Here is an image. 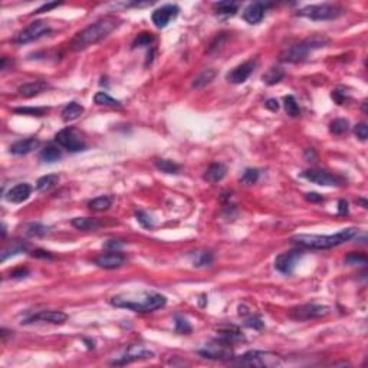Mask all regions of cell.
<instances>
[{
    "mask_svg": "<svg viewBox=\"0 0 368 368\" xmlns=\"http://www.w3.org/2000/svg\"><path fill=\"white\" fill-rule=\"evenodd\" d=\"M118 26V20L112 16H105L99 20H96L95 23L89 25L88 28L82 29L80 33H77V36L74 38V41L71 42V49L75 52L83 50L102 39H105L115 28Z\"/></svg>",
    "mask_w": 368,
    "mask_h": 368,
    "instance_id": "cell-1",
    "label": "cell"
},
{
    "mask_svg": "<svg viewBox=\"0 0 368 368\" xmlns=\"http://www.w3.org/2000/svg\"><path fill=\"white\" fill-rule=\"evenodd\" d=\"M110 304L117 308H127L134 312L148 314L165 306L167 299L160 293H140V295H115Z\"/></svg>",
    "mask_w": 368,
    "mask_h": 368,
    "instance_id": "cell-2",
    "label": "cell"
},
{
    "mask_svg": "<svg viewBox=\"0 0 368 368\" xmlns=\"http://www.w3.org/2000/svg\"><path fill=\"white\" fill-rule=\"evenodd\" d=\"M357 235V229L348 227L344 229L335 235L329 236H321V235H298L292 238V242L295 245L304 249H331L335 246L342 245L348 240H351Z\"/></svg>",
    "mask_w": 368,
    "mask_h": 368,
    "instance_id": "cell-3",
    "label": "cell"
},
{
    "mask_svg": "<svg viewBox=\"0 0 368 368\" xmlns=\"http://www.w3.org/2000/svg\"><path fill=\"white\" fill-rule=\"evenodd\" d=\"M328 39L325 36L321 35H314L305 41L299 42L298 45H293L290 48L285 49L281 53V61L282 62H290V64H298V62H304L309 53H312L317 49L325 48L328 45Z\"/></svg>",
    "mask_w": 368,
    "mask_h": 368,
    "instance_id": "cell-4",
    "label": "cell"
},
{
    "mask_svg": "<svg viewBox=\"0 0 368 368\" xmlns=\"http://www.w3.org/2000/svg\"><path fill=\"white\" fill-rule=\"evenodd\" d=\"M298 15L302 17H308L311 20H334L344 15V9L336 4H311L298 10Z\"/></svg>",
    "mask_w": 368,
    "mask_h": 368,
    "instance_id": "cell-5",
    "label": "cell"
},
{
    "mask_svg": "<svg viewBox=\"0 0 368 368\" xmlns=\"http://www.w3.org/2000/svg\"><path fill=\"white\" fill-rule=\"evenodd\" d=\"M235 363L243 367H276L281 364V357L273 352L247 351L243 355L238 357Z\"/></svg>",
    "mask_w": 368,
    "mask_h": 368,
    "instance_id": "cell-6",
    "label": "cell"
},
{
    "mask_svg": "<svg viewBox=\"0 0 368 368\" xmlns=\"http://www.w3.org/2000/svg\"><path fill=\"white\" fill-rule=\"evenodd\" d=\"M55 141L58 143V145L68 150L69 153H80V151H83L86 148L85 140L82 138L81 134L72 127L61 129L55 135Z\"/></svg>",
    "mask_w": 368,
    "mask_h": 368,
    "instance_id": "cell-7",
    "label": "cell"
},
{
    "mask_svg": "<svg viewBox=\"0 0 368 368\" xmlns=\"http://www.w3.org/2000/svg\"><path fill=\"white\" fill-rule=\"evenodd\" d=\"M199 354L208 360H220V361H226V360H232L233 358V350L232 345L224 342L220 338H216L213 341H210L208 344H206L205 348L199 350Z\"/></svg>",
    "mask_w": 368,
    "mask_h": 368,
    "instance_id": "cell-8",
    "label": "cell"
},
{
    "mask_svg": "<svg viewBox=\"0 0 368 368\" xmlns=\"http://www.w3.org/2000/svg\"><path fill=\"white\" fill-rule=\"evenodd\" d=\"M329 314V308L325 305H315V304H306L296 308H292L289 311V317L295 321H311L318 320L322 317H327Z\"/></svg>",
    "mask_w": 368,
    "mask_h": 368,
    "instance_id": "cell-9",
    "label": "cell"
},
{
    "mask_svg": "<svg viewBox=\"0 0 368 368\" xmlns=\"http://www.w3.org/2000/svg\"><path fill=\"white\" fill-rule=\"evenodd\" d=\"M49 32H50V26H49L46 22H43V20H36V22L31 23L26 29H23V31L15 38V42L19 43V45L31 43V42L41 39L42 36L48 35Z\"/></svg>",
    "mask_w": 368,
    "mask_h": 368,
    "instance_id": "cell-10",
    "label": "cell"
},
{
    "mask_svg": "<svg viewBox=\"0 0 368 368\" xmlns=\"http://www.w3.org/2000/svg\"><path fill=\"white\" fill-rule=\"evenodd\" d=\"M301 257H302V250H299V249H293V250H289L285 253H281L275 259V268L284 275H290V273H293L295 266Z\"/></svg>",
    "mask_w": 368,
    "mask_h": 368,
    "instance_id": "cell-11",
    "label": "cell"
},
{
    "mask_svg": "<svg viewBox=\"0 0 368 368\" xmlns=\"http://www.w3.org/2000/svg\"><path fill=\"white\" fill-rule=\"evenodd\" d=\"M302 177L318 186H339L341 183L336 176L328 173L327 170H320V168H308L302 173Z\"/></svg>",
    "mask_w": 368,
    "mask_h": 368,
    "instance_id": "cell-12",
    "label": "cell"
},
{
    "mask_svg": "<svg viewBox=\"0 0 368 368\" xmlns=\"http://www.w3.org/2000/svg\"><path fill=\"white\" fill-rule=\"evenodd\" d=\"M154 357V354L148 350H145L141 345H129L125 351L123 357H120L118 360L112 361L114 366H124V364H129L132 361H138V360H145V358H151Z\"/></svg>",
    "mask_w": 368,
    "mask_h": 368,
    "instance_id": "cell-13",
    "label": "cell"
},
{
    "mask_svg": "<svg viewBox=\"0 0 368 368\" xmlns=\"http://www.w3.org/2000/svg\"><path fill=\"white\" fill-rule=\"evenodd\" d=\"M180 9L178 6L176 4H165L163 7H159L157 10H154L151 19H153V23L159 28V29H163L165 28L174 17H177Z\"/></svg>",
    "mask_w": 368,
    "mask_h": 368,
    "instance_id": "cell-14",
    "label": "cell"
},
{
    "mask_svg": "<svg viewBox=\"0 0 368 368\" xmlns=\"http://www.w3.org/2000/svg\"><path fill=\"white\" fill-rule=\"evenodd\" d=\"M95 265L102 268V269H117L121 268L125 263V256L120 253L118 250H111L108 253L99 255L95 260Z\"/></svg>",
    "mask_w": 368,
    "mask_h": 368,
    "instance_id": "cell-15",
    "label": "cell"
},
{
    "mask_svg": "<svg viewBox=\"0 0 368 368\" xmlns=\"http://www.w3.org/2000/svg\"><path fill=\"white\" fill-rule=\"evenodd\" d=\"M68 320V315L62 311H41L29 318L25 320V324H31V322H36V321H41V322H49V324H64Z\"/></svg>",
    "mask_w": 368,
    "mask_h": 368,
    "instance_id": "cell-16",
    "label": "cell"
},
{
    "mask_svg": "<svg viewBox=\"0 0 368 368\" xmlns=\"http://www.w3.org/2000/svg\"><path fill=\"white\" fill-rule=\"evenodd\" d=\"M256 62L255 61H247L245 64L236 66L235 69H232L229 74H227V81L235 83V85H239V83H243V82L253 74L255 68H256Z\"/></svg>",
    "mask_w": 368,
    "mask_h": 368,
    "instance_id": "cell-17",
    "label": "cell"
},
{
    "mask_svg": "<svg viewBox=\"0 0 368 368\" xmlns=\"http://www.w3.org/2000/svg\"><path fill=\"white\" fill-rule=\"evenodd\" d=\"M269 6H271L269 3H263V1L250 3L243 12V19L250 25H257L263 19L265 12L268 10Z\"/></svg>",
    "mask_w": 368,
    "mask_h": 368,
    "instance_id": "cell-18",
    "label": "cell"
},
{
    "mask_svg": "<svg viewBox=\"0 0 368 368\" xmlns=\"http://www.w3.org/2000/svg\"><path fill=\"white\" fill-rule=\"evenodd\" d=\"M31 193H32V186L28 183H20V184H16L15 187H12L6 193V200L10 203L19 205V203H23L25 200H28Z\"/></svg>",
    "mask_w": 368,
    "mask_h": 368,
    "instance_id": "cell-19",
    "label": "cell"
},
{
    "mask_svg": "<svg viewBox=\"0 0 368 368\" xmlns=\"http://www.w3.org/2000/svg\"><path fill=\"white\" fill-rule=\"evenodd\" d=\"M39 145H41L39 140H36V138H28V140H22V141H17V143L12 144L10 153L13 156H26V154L32 153L33 150H36Z\"/></svg>",
    "mask_w": 368,
    "mask_h": 368,
    "instance_id": "cell-20",
    "label": "cell"
},
{
    "mask_svg": "<svg viewBox=\"0 0 368 368\" xmlns=\"http://www.w3.org/2000/svg\"><path fill=\"white\" fill-rule=\"evenodd\" d=\"M49 88V85L45 81H32L28 82V83H23L19 86L17 92L25 96V98H32V96H36L42 94L43 91H46Z\"/></svg>",
    "mask_w": 368,
    "mask_h": 368,
    "instance_id": "cell-21",
    "label": "cell"
},
{
    "mask_svg": "<svg viewBox=\"0 0 368 368\" xmlns=\"http://www.w3.org/2000/svg\"><path fill=\"white\" fill-rule=\"evenodd\" d=\"M226 173H227V168H226L224 164L214 163L206 170L203 177H205L206 181H208L211 184H216V183H219V181H222L224 178Z\"/></svg>",
    "mask_w": 368,
    "mask_h": 368,
    "instance_id": "cell-22",
    "label": "cell"
},
{
    "mask_svg": "<svg viewBox=\"0 0 368 368\" xmlns=\"http://www.w3.org/2000/svg\"><path fill=\"white\" fill-rule=\"evenodd\" d=\"M220 339H223L224 342L233 345V344H238V342H243L245 341V336L243 334L235 327H223L219 328V336Z\"/></svg>",
    "mask_w": 368,
    "mask_h": 368,
    "instance_id": "cell-23",
    "label": "cell"
},
{
    "mask_svg": "<svg viewBox=\"0 0 368 368\" xmlns=\"http://www.w3.org/2000/svg\"><path fill=\"white\" fill-rule=\"evenodd\" d=\"M82 114H83V107L78 102H69L64 110H62V118L64 121L69 123V121H74L77 118H80Z\"/></svg>",
    "mask_w": 368,
    "mask_h": 368,
    "instance_id": "cell-24",
    "label": "cell"
},
{
    "mask_svg": "<svg viewBox=\"0 0 368 368\" xmlns=\"http://www.w3.org/2000/svg\"><path fill=\"white\" fill-rule=\"evenodd\" d=\"M72 226L78 230H95L99 227V222L92 217H77L72 220Z\"/></svg>",
    "mask_w": 368,
    "mask_h": 368,
    "instance_id": "cell-25",
    "label": "cell"
},
{
    "mask_svg": "<svg viewBox=\"0 0 368 368\" xmlns=\"http://www.w3.org/2000/svg\"><path fill=\"white\" fill-rule=\"evenodd\" d=\"M62 159V151L59 147L55 145H46L41 153V160L45 163H55Z\"/></svg>",
    "mask_w": 368,
    "mask_h": 368,
    "instance_id": "cell-26",
    "label": "cell"
},
{
    "mask_svg": "<svg viewBox=\"0 0 368 368\" xmlns=\"http://www.w3.org/2000/svg\"><path fill=\"white\" fill-rule=\"evenodd\" d=\"M58 181H59L58 174H46L36 181V189L39 192H48L52 187H55L58 184Z\"/></svg>",
    "mask_w": 368,
    "mask_h": 368,
    "instance_id": "cell-27",
    "label": "cell"
},
{
    "mask_svg": "<svg viewBox=\"0 0 368 368\" xmlns=\"http://www.w3.org/2000/svg\"><path fill=\"white\" fill-rule=\"evenodd\" d=\"M285 78V71L282 68H271L263 77L262 80L268 85H276Z\"/></svg>",
    "mask_w": 368,
    "mask_h": 368,
    "instance_id": "cell-28",
    "label": "cell"
},
{
    "mask_svg": "<svg viewBox=\"0 0 368 368\" xmlns=\"http://www.w3.org/2000/svg\"><path fill=\"white\" fill-rule=\"evenodd\" d=\"M214 9L217 10L219 15L233 16L239 9V3H236V1H219V3H214Z\"/></svg>",
    "mask_w": 368,
    "mask_h": 368,
    "instance_id": "cell-29",
    "label": "cell"
},
{
    "mask_svg": "<svg viewBox=\"0 0 368 368\" xmlns=\"http://www.w3.org/2000/svg\"><path fill=\"white\" fill-rule=\"evenodd\" d=\"M112 205V199L110 196H101V197H96L94 200H91L88 203V207L91 210H95V211H104V210H108Z\"/></svg>",
    "mask_w": 368,
    "mask_h": 368,
    "instance_id": "cell-30",
    "label": "cell"
},
{
    "mask_svg": "<svg viewBox=\"0 0 368 368\" xmlns=\"http://www.w3.org/2000/svg\"><path fill=\"white\" fill-rule=\"evenodd\" d=\"M94 101L95 104L98 105H105V107H117V108H121V102L114 99L111 95H108L107 92H96L95 96H94Z\"/></svg>",
    "mask_w": 368,
    "mask_h": 368,
    "instance_id": "cell-31",
    "label": "cell"
},
{
    "mask_svg": "<svg viewBox=\"0 0 368 368\" xmlns=\"http://www.w3.org/2000/svg\"><path fill=\"white\" fill-rule=\"evenodd\" d=\"M192 260H193V265L197 266V268L210 266L211 262H213V253H210V252H196V253L192 255Z\"/></svg>",
    "mask_w": 368,
    "mask_h": 368,
    "instance_id": "cell-32",
    "label": "cell"
},
{
    "mask_svg": "<svg viewBox=\"0 0 368 368\" xmlns=\"http://www.w3.org/2000/svg\"><path fill=\"white\" fill-rule=\"evenodd\" d=\"M214 77H216V71L214 69H206L203 71L202 74H199L196 78H194V81H193V88H203L206 86L207 83H210V82L214 80Z\"/></svg>",
    "mask_w": 368,
    "mask_h": 368,
    "instance_id": "cell-33",
    "label": "cell"
},
{
    "mask_svg": "<svg viewBox=\"0 0 368 368\" xmlns=\"http://www.w3.org/2000/svg\"><path fill=\"white\" fill-rule=\"evenodd\" d=\"M25 250H28V245H26V243H22V242H15V243H12V246L6 247V249L3 250L0 260H1V262H4L7 257L15 256V255H19V253H22V252H25Z\"/></svg>",
    "mask_w": 368,
    "mask_h": 368,
    "instance_id": "cell-34",
    "label": "cell"
},
{
    "mask_svg": "<svg viewBox=\"0 0 368 368\" xmlns=\"http://www.w3.org/2000/svg\"><path fill=\"white\" fill-rule=\"evenodd\" d=\"M49 232H50L49 227L45 224H41V223H31L26 227V235L31 238H43V236L49 235Z\"/></svg>",
    "mask_w": 368,
    "mask_h": 368,
    "instance_id": "cell-35",
    "label": "cell"
},
{
    "mask_svg": "<svg viewBox=\"0 0 368 368\" xmlns=\"http://www.w3.org/2000/svg\"><path fill=\"white\" fill-rule=\"evenodd\" d=\"M348 129H350V123L345 118H338V120H334L332 123L329 124V131L334 135H342Z\"/></svg>",
    "mask_w": 368,
    "mask_h": 368,
    "instance_id": "cell-36",
    "label": "cell"
},
{
    "mask_svg": "<svg viewBox=\"0 0 368 368\" xmlns=\"http://www.w3.org/2000/svg\"><path fill=\"white\" fill-rule=\"evenodd\" d=\"M260 171L257 168H246L240 177V183L245 186H253L259 180Z\"/></svg>",
    "mask_w": 368,
    "mask_h": 368,
    "instance_id": "cell-37",
    "label": "cell"
},
{
    "mask_svg": "<svg viewBox=\"0 0 368 368\" xmlns=\"http://www.w3.org/2000/svg\"><path fill=\"white\" fill-rule=\"evenodd\" d=\"M156 167L165 174H177L180 171V165L171 160H157Z\"/></svg>",
    "mask_w": 368,
    "mask_h": 368,
    "instance_id": "cell-38",
    "label": "cell"
},
{
    "mask_svg": "<svg viewBox=\"0 0 368 368\" xmlns=\"http://www.w3.org/2000/svg\"><path fill=\"white\" fill-rule=\"evenodd\" d=\"M285 111L289 117L292 118H296L301 115V110H299V105L296 102V99L292 96V95H288L285 96Z\"/></svg>",
    "mask_w": 368,
    "mask_h": 368,
    "instance_id": "cell-39",
    "label": "cell"
},
{
    "mask_svg": "<svg viewBox=\"0 0 368 368\" xmlns=\"http://www.w3.org/2000/svg\"><path fill=\"white\" fill-rule=\"evenodd\" d=\"M368 259L364 253L354 252V253H350L348 256H345V263H348L351 266H354V265H366Z\"/></svg>",
    "mask_w": 368,
    "mask_h": 368,
    "instance_id": "cell-40",
    "label": "cell"
},
{
    "mask_svg": "<svg viewBox=\"0 0 368 368\" xmlns=\"http://www.w3.org/2000/svg\"><path fill=\"white\" fill-rule=\"evenodd\" d=\"M154 42V36L153 33H148V32H144V33H140L135 41L132 43L134 48H143V46H150L151 43Z\"/></svg>",
    "mask_w": 368,
    "mask_h": 368,
    "instance_id": "cell-41",
    "label": "cell"
},
{
    "mask_svg": "<svg viewBox=\"0 0 368 368\" xmlns=\"http://www.w3.org/2000/svg\"><path fill=\"white\" fill-rule=\"evenodd\" d=\"M48 110L46 108H31V107H25V108H15L16 114H23V115H33V117H42Z\"/></svg>",
    "mask_w": 368,
    "mask_h": 368,
    "instance_id": "cell-42",
    "label": "cell"
},
{
    "mask_svg": "<svg viewBox=\"0 0 368 368\" xmlns=\"http://www.w3.org/2000/svg\"><path fill=\"white\" fill-rule=\"evenodd\" d=\"M354 134L357 135V138L360 140V141H367L368 138V125L366 123H360L357 124L355 127H354Z\"/></svg>",
    "mask_w": 368,
    "mask_h": 368,
    "instance_id": "cell-43",
    "label": "cell"
},
{
    "mask_svg": "<svg viewBox=\"0 0 368 368\" xmlns=\"http://www.w3.org/2000/svg\"><path fill=\"white\" fill-rule=\"evenodd\" d=\"M176 331L178 334H189V332H192V325L184 318L177 317L176 318Z\"/></svg>",
    "mask_w": 368,
    "mask_h": 368,
    "instance_id": "cell-44",
    "label": "cell"
},
{
    "mask_svg": "<svg viewBox=\"0 0 368 368\" xmlns=\"http://www.w3.org/2000/svg\"><path fill=\"white\" fill-rule=\"evenodd\" d=\"M135 216H137V220H138L144 227H147V229L153 227V222H151V219H150V216H148L147 213H144V211H137Z\"/></svg>",
    "mask_w": 368,
    "mask_h": 368,
    "instance_id": "cell-45",
    "label": "cell"
},
{
    "mask_svg": "<svg viewBox=\"0 0 368 368\" xmlns=\"http://www.w3.org/2000/svg\"><path fill=\"white\" fill-rule=\"evenodd\" d=\"M245 325L249 328H253V329H260V328H263V322L259 317H252V318L246 320Z\"/></svg>",
    "mask_w": 368,
    "mask_h": 368,
    "instance_id": "cell-46",
    "label": "cell"
},
{
    "mask_svg": "<svg viewBox=\"0 0 368 368\" xmlns=\"http://www.w3.org/2000/svg\"><path fill=\"white\" fill-rule=\"evenodd\" d=\"M32 256L33 257H38V259H52L53 255L50 252H46V250H42V249H36L32 252Z\"/></svg>",
    "mask_w": 368,
    "mask_h": 368,
    "instance_id": "cell-47",
    "label": "cell"
},
{
    "mask_svg": "<svg viewBox=\"0 0 368 368\" xmlns=\"http://www.w3.org/2000/svg\"><path fill=\"white\" fill-rule=\"evenodd\" d=\"M265 107H266L269 111H272V112H276V111L279 110V102H278V99H275V98H271V99H268V101L265 102Z\"/></svg>",
    "mask_w": 368,
    "mask_h": 368,
    "instance_id": "cell-48",
    "label": "cell"
},
{
    "mask_svg": "<svg viewBox=\"0 0 368 368\" xmlns=\"http://www.w3.org/2000/svg\"><path fill=\"white\" fill-rule=\"evenodd\" d=\"M332 99H335L336 104L342 105V104L347 101V95L342 94V92H339V91H334V92H332Z\"/></svg>",
    "mask_w": 368,
    "mask_h": 368,
    "instance_id": "cell-49",
    "label": "cell"
},
{
    "mask_svg": "<svg viewBox=\"0 0 368 368\" xmlns=\"http://www.w3.org/2000/svg\"><path fill=\"white\" fill-rule=\"evenodd\" d=\"M123 242H120V240H108L104 247L105 249H110V250H118V249H121L123 247Z\"/></svg>",
    "mask_w": 368,
    "mask_h": 368,
    "instance_id": "cell-50",
    "label": "cell"
},
{
    "mask_svg": "<svg viewBox=\"0 0 368 368\" xmlns=\"http://www.w3.org/2000/svg\"><path fill=\"white\" fill-rule=\"evenodd\" d=\"M305 199L311 203H320V202L324 200L322 196H320L318 193H308V194H305Z\"/></svg>",
    "mask_w": 368,
    "mask_h": 368,
    "instance_id": "cell-51",
    "label": "cell"
},
{
    "mask_svg": "<svg viewBox=\"0 0 368 368\" xmlns=\"http://www.w3.org/2000/svg\"><path fill=\"white\" fill-rule=\"evenodd\" d=\"M26 275H29V269H23V268H20V269H16V271H13L12 272V278H25Z\"/></svg>",
    "mask_w": 368,
    "mask_h": 368,
    "instance_id": "cell-52",
    "label": "cell"
},
{
    "mask_svg": "<svg viewBox=\"0 0 368 368\" xmlns=\"http://www.w3.org/2000/svg\"><path fill=\"white\" fill-rule=\"evenodd\" d=\"M61 3H58V1H53V3H48V4H43L42 7H39L38 10H35V13H42V12H48V10H50V9H53V7H58Z\"/></svg>",
    "mask_w": 368,
    "mask_h": 368,
    "instance_id": "cell-53",
    "label": "cell"
},
{
    "mask_svg": "<svg viewBox=\"0 0 368 368\" xmlns=\"http://www.w3.org/2000/svg\"><path fill=\"white\" fill-rule=\"evenodd\" d=\"M338 213L339 214H347L348 213V203L345 200H339V203H338Z\"/></svg>",
    "mask_w": 368,
    "mask_h": 368,
    "instance_id": "cell-54",
    "label": "cell"
},
{
    "mask_svg": "<svg viewBox=\"0 0 368 368\" xmlns=\"http://www.w3.org/2000/svg\"><path fill=\"white\" fill-rule=\"evenodd\" d=\"M4 236H6V224L3 223L1 224V238H4Z\"/></svg>",
    "mask_w": 368,
    "mask_h": 368,
    "instance_id": "cell-55",
    "label": "cell"
}]
</instances>
